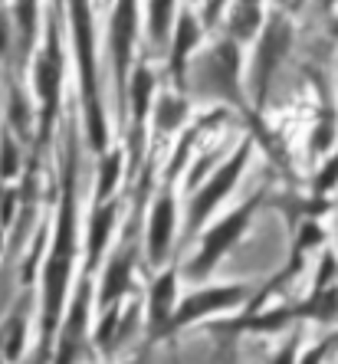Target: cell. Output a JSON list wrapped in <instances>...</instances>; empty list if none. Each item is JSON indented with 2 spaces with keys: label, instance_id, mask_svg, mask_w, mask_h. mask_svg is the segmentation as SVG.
I'll use <instances>...</instances> for the list:
<instances>
[{
  "label": "cell",
  "instance_id": "1",
  "mask_svg": "<svg viewBox=\"0 0 338 364\" xmlns=\"http://www.w3.org/2000/svg\"><path fill=\"white\" fill-rule=\"evenodd\" d=\"M73 253H76V135L69 132L66 168H63L60 227H56V243H53L50 259H46V272H43V358H46V348H50L53 328L60 322L63 292H66V282H69Z\"/></svg>",
  "mask_w": 338,
  "mask_h": 364
},
{
  "label": "cell",
  "instance_id": "2",
  "mask_svg": "<svg viewBox=\"0 0 338 364\" xmlns=\"http://www.w3.org/2000/svg\"><path fill=\"white\" fill-rule=\"evenodd\" d=\"M194 92L201 99H217L230 102L243 109V89H240V43L223 36L220 43H213L211 50L194 60Z\"/></svg>",
  "mask_w": 338,
  "mask_h": 364
},
{
  "label": "cell",
  "instance_id": "3",
  "mask_svg": "<svg viewBox=\"0 0 338 364\" xmlns=\"http://www.w3.org/2000/svg\"><path fill=\"white\" fill-rule=\"evenodd\" d=\"M69 17H73V36H76L79 82H83L85 119H89V138H93V148H102V144H105V122H102L99 82H95V36H93V14H89V0H69Z\"/></svg>",
  "mask_w": 338,
  "mask_h": 364
},
{
  "label": "cell",
  "instance_id": "4",
  "mask_svg": "<svg viewBox=\"0 0 338 364\" xmlns=\"http://www.w3.org/2000/svg\"><path fill=\"white\" fill-rule=\"evenodd\" d=\"M289 50H292V23H289L286 10H276V14L266 17V26H263L260 40H256L253 66H250V89H253L256 109L266 105V92H270L279 66L286 63Z\"/></svg>",
  "mask_w": 338,
  "mask_h": 364
},
{
  "label": "cell",
  "instance_id": "5",
  "mask_svg": "<svg viewBox=\"0 0 338 364\" xmlns=\"http://www.w3.org/2000/svg\"><path fill=\"white\" fill-rule=\"evenodd\" d=\"M250 154H253V141L246 138L243 144H240L237 151L230 154L227 161L220 164L217 171H213L211 178L201 184V191L194 194V200H191V217H187V230L194 233V230H201L204 227V220L213 213V207H217L223 197L233 191V184L240 181V174H243V168H246V161H250Z\"/></svg>",
  "mask_w": 338,
  "mask_h": 364
},
{
  "label": "cell",
  "instance_id": "6",
  "mask_svg": "<svg viewBox=\"0 0 338 364\" xmlns=\"http://www.w3.org/2000/svg\"><path fill=\"white\" fill-rule=\"evenodd\" d=\"M56 4L50 7V30H46V50H43L40 63H36V92L43 99V125L40 135L43 141L50 138L53 119L60 109V82H63V53H60V23H56Z\"/></svg>",
  "mask_w": 338,
  "mask_h": 364
},
{
  "label": "cell",
  "instance_id": "7",
  "mask_svg": "<svg viewBox=\"0 0 338 364\" xmlns=\"http://www.w3.org/2000/svg\"><path fill=\"white\" fill-rule=\"evenodd\" d=\"M256 203H260V197L246 200L243 207H237L233 213H227V217H223V220H220L217 227L207 230V237H204L201 253H197L194 263L187 266V276H191V279H204V276H207V272H211L213 266H217L220 256L227 253L230 246H233L240 237H243V230H246V223H250V217H253Z\"/></svg>",
  "mask_w": 338,
  "mask_h": 364
},
{
  "label": "cell",
  "instance_id": "8",
  "mask_svg": "<svg viewBox=\"0 0 338 364\" xmlns=\"http://www.w3.org/2000/svg\"><path fill=\"white\" fill-rule=\"evenodd\" d=\"M135 30H138V4L135 0H119V7L112 14V26H109V46H112V66H115L119 99L125 92L128 60H132V50H135Z\"/></svg>",
  "mask_w": 338,
  "mask_h": 364
},
{
  "label": "cell",
  "instance_id": "9",
  "mask_svg": "<svg viewBox=\"0 0 338 364\" xmlns=\"http://www.w3.org/2000/svg\"><path fill=\"white\" fill-rule=\"evenodd\" d=\"M246 289L250 286H217V289H201L191 299H184L178 309V315L171 318V325H184L194 322L201 315L220 312V309H230V305H240L246 299Z\"/></svg>",
  "mask_w": 338,
  "mask_h": 364
},
{
  "label": "cell",
  "instance_id": "10",
  "mask_svg": "<svg viewBox=\"0 0 338 364\" xmlns=\"http://www.w3.org/2000/svg\"><path fill=\"white\" fill-rule=\"evenodd\" d=\"M201 40V23L194 14H181L178 26H174V46H171V69H174V82L184 89L187 85V56Z\"/></svg>",
  "mask_w": 338,
  "mask_h": 364
},
{
  "label": "cell",
  "instance_id": "11",
  "mask_svg": "<svg viewBox=\"0 0 338 364\" xmlns=\"http://www.w3.org/2000/svg\"><path fill=\"white\" fill-rule=\"evenodd\" d=\"M266 26V10H263V0H233L227 17V36L237 43H246L253 36L263 33Z\"/></svg>",
  "mask_w": 338,
  "mask_h": 364
},
{
  "label": "cell",
  "instance_id": "12",
  "mask_svg": "<svg viewBox=\"0 0 338 364\" xmlns=\"http://www.w3.org/2000/svg\"><path fill=\"white\" fill-rule=\"evenodd\" d=\"M171 233H174V197L168 191V194L154 203L152 227H148V256H152V263H161L168 256Z\"/></svg>",
  "mask_w": 338,
  "mask_h": 364
},
{
  "label": "cell",
  "instance_id": "13",
  "mask_svg": "<svg viewBox=\"0 0 338 364\" xmlns=\"http://www.w3.org/2000/svg\"><path fill=\"white\" fill-rule=\"evenodd\" d=\"M85 309H89V286H79L76 302H73V312H69V322L63 328V341H60V358L56 364H73L76 361V351L83 345V328H85Z\"/></svg>",
  "mask_w": 338,
  "mask_h": 364
},
{
  "label": "cell",
  "instance_id": "14",
  "mask_svg": "<svg viewBox=\"0 0 338 364\" xmlns=\"http://www.w3.org/2000/svg\"><path fill=\"white\" fill-rule=\"evenodd\" d=\"M132 237H135V220L128 223V240L125 246H122L119 253H115V259H112L109 272H105V282H102V302L109 305L119 299V292L128 286V272H132V256H135V250H132Z\"/></svg>",
  "mask_w": 338,
  "mask_h": 364
},
{
  "label": "cell",
  "instance_id": "15",
  "mask_svg": "<svg viewBox=\"0 0 338 364\" xmlns=\"http://www.w3.org/2000/svg\"><path fill=\"white\" fill-rule=\"evenodd\" d=\"M112 223H115V203H109V207H99L93 217V230H89V269H95L99 266V256H102V246H105V240H109L112 233Z\"/></svg>",
  "mask_w": 338,
  "mask_h": 364
},
{
  "label": "cell",
  "instance_id": "16",
  "mask_svg": "<svg viewBox=\"0 0 338 364\" xmlns=\"http://www.w3.org/2000/svg\"><path fill=\"white\" fill-rule=\"evenodd\" d=\"M171 305H174V272L168 269L154 282V292H152V328L154 331L171 318Z\"/></svg>",
  "mask_w": 338,
  "mask_h": 364
},
{
  "label": "cell",
  "instance_id": "17",
  "mask_svg": "<svg viewBox=\"0 0 338 364\" xmlns=\"http://www.w3.org/2000/svg\"><path fill=\"white\" fill-rule=\"evenodd\" d=\"M184 115H187V102L181 95H161L158 112H154V125H158V132H174L184 122Z\"/></svg>",
  "mask_w": 338,
  "mask_h": 364
},
{
  "label": "cell",
  "instance_id": "18",
  "mask_svg": "<svg viewBox=\"0 0 338 364\" xmlns=\"http://www.w3.org/2000/svg\"><path fill=\"white\" fill-rule=\"evenodd\" d=\"M132 79H135V82H132V105H135V132H138L144 112H148V99H152L154 79H152V73H148V66H138Z\"/></svg>",
  "mask_w": 338,
  "mask_h": 364
},
{
  "label": "cell",
  "instance_id": "19",
  "mask_svg": "<svg viewBox=\"0 0 338 364\" xmlns=\"http://www.w3.org/2000/svg\"><path fill=\"white\" fill-rule=\"evenodd\" d=\"M171 14H174V0H152V40L154 46L171 36Z\"/></svg>",
  "mask_w": 338,
  "mask_h": 364
},
{
  "label": "cell",
  "instance_id": "20",
  "mask_svg": "<svg viewBox=\"0 0 338 364\" xmlns=\"http://www.w3.org/2000/svg\"><path fill=\"white\" fill-rule=\"evenodd\" d=\"M17 30H20V50H30L33 43V33H36V0H17Z\"/></svg>",
  "mask_w": 338,
  "mask_h": 364
},
{
  "label": "cell",
  "instance_id": "21",
  "mask_svg": "<svg viewBox=\"0 0 338 364\" xmlns=\"http://www.w3.org/2000/svg\"><path fill=\"white\" fill-rule=\"evenodd\" d=\"M0 341H4V358H7V361H17L20 348H23V312H14V318L4 325Z\"/></svg>",
  "mask_w": 338,
  "mask_h": 364
},
{
  "label": "cell",
  "instance_id": "22",
  "mask_svg": "<svg viewBox=\"0 0 338 364\" xmlns=\"http://www.w3.org/2000/svg\"><path fill=\"white\" fill-rule=\"evenodd\" d=\"M119 174H122V158L119 154H109V161L102 164V174H99V200L109 197V191L115 187V181H119Z\"/></svg>",
  "mask_w": 338,
  "mask_h": 364
},
{
  "label": "cell",
  "instance_id": "23",
  "mask_svg": "<svg viewBox=\"0 0 338 364\" xmlns=\"http://www.w3.org/2000/svg\"><path fill=\"white\" fill-rule=\"evenodd\" d=\"M338 187V154H332L329 161L322 164V171L315 174V194H329V191H335Z\"/></svg>",
  "mask_w": 338,
  "mask_h": 364
},
{
  "label": "cell",
  "instance_id": "24",
  "mask_svg": "<svg viewBox=\"0 0 338 364\" xmlns=\"http://www.w3.org/2000/svg\"><path fill=\"white\" fill-rule=\"evenodd\" d=\"M14 174H17V144L4 132V138H0V178H14Z\"/></svg>",
  "mask_w": 338,
  "mask_h": 364
},
{
  "label": "cell",
  "instance_id": "25",
  "mask_svg": "<svg viewBox=\"0 0 338 364\" xmlns=\"http://www.w3.org/2000/svg\"><path fill=\"white\" fill-rule=\"evenodd\" d=\"M10 119H14V125H17L20 135H30V115H26V102L20 99V95H14V105H10Z\"/></svg>",
  "mask_w": 338,
  "mask_h": 364
},
{
  "label": "cell",
  "instance_id": "26",
  "mask_svg": "<svg viewBox=\"0 0 338 364\" xmlns=\"http://www.w3.org/2000/svg\"><path fill=\"white\" fill-rule=\"evenodd\" d=\"M223 7H227V0H204V23L207 26L217 23V17L223 14Z\"/></svg>",
  "mask_w": 338,
  "mask_h": 364
},
{
  "label": "cell",
  "instance_id": "27",
  "mask_svg": "<svg viewBox=\"0 0 338 364\" xmlns=\"http://www.w3.org/2000/svg\"><path fill=\"white\" fill-rule=\"evenodd\" d=\"M329 348H332V345H329V341H322V345H319V348H312V351H309V355H305V358H302V364H319V361H322V358H325V351H329Z\"/></svg>",
  "mask_w": 338,
  "mask_h": 364
},
{
  "label": "cell",
  "instance_id": "28",
  "mask_svg": "<svg viewBox=\"0 0 338 364\" xmlns=\"http://www.w3.org/2000/svg\"><path fill=\"white\" fill-rule=\"evenodd\" d=\"M7 20H4V14H0V56H4V50H7Z\"/></svg>",
  "mask_w": 338,
  "mask_h": 364
},
{
  "label": "cell",
  "instance_id": "29",
  "mask_svg": "<svg viewBox=\"0 0 338 364\" xmlns=\"http://www.w3.org/2000/svg\"><path fill=\"white\" fill-rule=\"evenodd\" d=\"M276 4H279V10H289V7L296 10V7H302L305 0H276Z\"/></svg>",
  "mask_w": 338,
  "mask_h": 364
},
{
  "label": "cell",
  "instance_id": "30",
  "mask_svg": "<svg viewBox=\"0 0 338 364\" xmlns=\"http://www.w3.org/2000/svg\"><path fill=\"white\" fill-rule=\"evenodd\" d=\"M292 348H296V345H289L286 351H282V355L276 358V364H292Z\"/></svg>",
  "mask_w": 338,
  "mask_h": 364
},
{
  "label": "cell",
  "instance_id": "31",
  "mask_svg": "<svg viewBox=\"0 0 338 364\" xmlns=\"http://www.w3.org/2000/svg\"><path fill=\"white\" fill-rule=\"evenodd\" d=\"M329 345H338V335H335V338H329Z\"/></svg>",
  "mask_w": 338,
  "mask_h": 364
},
{
  "label": "cell",
  "instance_id": "32",
  "mask_svg": "<svg viewBox=\"0 0 338 364\" xmlns=\"http://www.w3.org/2000/svg\"><path fill=\"white\" fill-rule=\"evenodd\" d=\"M335 33H338V20H335Z\"/></svg>",
  "mask_w": 338,
  "mask_h": 364
}]
</instances>
